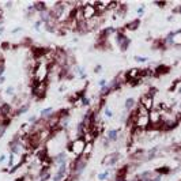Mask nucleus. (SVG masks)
Segmentation results:
<instances>
[{
	"label": "nucleus",
	"mask_w": 181,
	"mask_h": 181,
	"mask_svg": "<svg viewBox=\"0 0 181 181\" xmlns=\"http://www.w3.org/2000/svg\"><path fill=\"white\" fill-rule=\"evenodd\" d=\"M87 161L89 158L86 157H78V158H74L72 161L70 162V176L76 181L79 177L82 176V173L85 172L86 166H87Z\"/></svg>",
	"instance_id": "obj_1"
},
{
	"label": "nucleus",
	"mask_w": 181,
	"mask_h": 181,
	"mask_svg": "<svg viewBox=\"0 0 181 181\" xmlns=\"http://www.w3.org/2000/svg\"><path fill=\"white\" fill-rule=\"evenodd\" d=\"M33 81L37 83H42V82H48L49 78V64L45 61H37V64L33 67Z\"/></svg>",
	"instance_id": "obj_2"
},
{
	"label": "nucleus",
	"mask_w": 181,
	"mask_h": 181,
	"mask_svg": "<svg viewBox=\"0 0 181 181\" xmlns=\"http://www.w3.org/2000/svg\"><path fill=\"white\" fill-rule=\"evenodd\" d=\"M85 149H86V142H85L83 138H76V139H74V140H71L70 144H68L70 153L72 154L75 158L83 157Z\"/></svg>",
	"instance_id": "obj_3"
},
{
	"label": "nucleus",
	"mask_w": 181,
	"mask_h": 181,
	"mask_svg": "<svg viewBox=\"0 0 181 181\" xmlns=\"http://www.w3.org/2000/svg\"><path fill=\"white\" fill-rule=\"evenodd\" d=\"M46 93H48V82L37 83V82L32 81V94L36 100H44Z\"/></svg>",
	"instance_id": "obj_4"
},
{
	"label": "nucleus",
	"mask_w": 181,
	"mask_h": 181,
	"mask_svg": "<svg viewBox=\"0 0 181 181\" xmlns=\"http://www.w3.org/2000/svg\"><path fill=\"white\" fill-rule=\"evenodd\" d=\"M124 30L125 29H123V30H117V33H116V44H117V46H119V49L121 52H125L127 49H128V46L131 45V40L128 38V37L125 36V33H124Z\"/></svg>",
	"instance_id": "obj_5"
},
{
	"label": "nucleus",
	"mask_w": 181,
	"mask_h": 181,
	"mask_svg": "<svg viewBox=\"0 0 181 181\" xmlns=\"http://www.w3.org/2000/svg\"><path fill=\"white\" fill-rule=\"evenodd\" d=\"M83 8V17H85V21H90L93 18L97 17V8L94 6V2H86V4L82 7Z\"/></svg>",
	"instance_id": "obj_6"
},
{
	"label": "nucleus",
	"mask_w": 181,
	"mask_h": 181,
	"mask_svg": "<svg viewBox=\"0 0 181 181\" xmlns=\"http://www.w3.org/2000/svg\"><path fill=\"white\" fill-rule=\"evenodd\" d=\"M120 158H121V155H120L119 151H113L110 154H108L102 159V166H115V165L119 164Z\"/></svg>",
	"instance_id": "obj_7"
},
{
	"label": "nucleus",
	"mask_w": 181,
	"mask_h": 181,
	"mask_svg": "<svg viewBox=\"0 0 181 181\" xmlns=\"http://www.w3.org/2000/svg\"><path fill=\"white\" fill-rule=\"evenodd\" d=\"M14 112L15 110H14V108H12V105H11V104H8V102H2V104H0V115H2V116H4V117L11 120V117L15 116Z\"/></svg>",
	"instance_id": "obj_8"
},
{
	"label": "nucleus",
	"mask_w": 181,
	"mask_h": 181,
	"mask_svg": "<svg viewBox=\"0 0 181 181\" xmlns=\"http://www.w3.org/2000/svg\"><path fill=\"white\" fill-rule=\"evenodd\" d=\"M139 104L143 105L147 110L149 112H151L154 108H155V105H154V98L151 95H149V94H143V95L140 97V101H139Z\"/></svg>",
	"instance_id": "obj_9"
},
{
	"label": "nucleus",
	"mask_w": 181,
	"mask_h": 181,
	"mask_svg": "<svg viewBox=\"0 0 181 181\" xmlns=\"http://www.w3.org/2000/svg\"><path fill=\"white\" fill-rule=\"evenodd\" d=\"M135 127L139 130H149L150 128V117L149 116H136V121H135Z\"/></svg>",
	"instance_id": "obj_10"
},
{
	"label": "nucleus",
	"mask_w": 181,
	"mask_h": 181,
	"mask_svg": "<svg viewBox=\"0 0 181 181\" xmlns=\"http://www.w3.org/2000/svg\"><path fill=\"white\" fill-rule=\"evenodd\" d=\"M51 159H52V165H55L56 168H59L60 165H64V164H67V162H68V157H67V153L66 151H63V153L56 154V155L52 157Z\"/></svg>",
	"instance_id": "obj_11"
},
{
	"label": "nucleus",
	"mask_w": 181,
	"mask_h": 181,
	"mask_svg": "<svg viewBox=\"0 0 181 181\" xmlns=\"http://www.w3.org/2000/svg\"><path fill=\"white\" fill-rule=\"evenodd\" d=\"M105 138H106L110 143H116V142L119 140V138H120V130H119V128L108 130V132H106V135H105Z\"/></svg>",
	"instance_id": "obj_12"
},
{
	"label": "nucleus",
	"mask_w": 181,
	"mask_h": 181,
	"mask_svg": "<svg viewBox=\"0 0 181 181\" xmlns=\"http://www.w3.org/2000/svg\"><path fill=\"white\" fill-rule=\"evenodd\" d=\"M155 176H157L155 170H144L140 174H138V180L139 181H151Z\"/></svg>",
	"instance_id": "obj_13"
},
{
	"label": "nucleus",
	"mask_w": 181,
	"mask_h": 181,
	"mask_svg": "<svg viewBox=\"0 0 181 181\" xmlns=\"http://www.w3.org/2000/svg\"><path fill=\"white\" fill-rule=\"evenodd\" d=\"M136 105H138V102H136V100H135V98H132V97L127 98L125 102H124V110H125L127 113H131L135 108H136Z\"/></svg>",
	"instance_id": "obj_14"
},
{
	"label": "nucleus",
	"mask_w": 181,
	"mask_h": 181,
	"mask_svg": "<svg viewBox=\"0 0 181 181\" xmlns=\"http://www.w3.org/2000/svg\"><path fill=\"white\" fill-rule=\"evenodd\" d=\"M56 115V112H55V109L53 108H44L40 112V119H42V120H49L52 117V116H55Z\"/></svg>",
	"instance_id": "obj_15"
},
{
	"label": "nucleus",
	"mask_w": 181,
	"mask_h": 181,
	"mask_svg": "<svg viewBox=\"0 0 181 181\" xmlns=\"http://www.w3.org/2000/svg\"><path fill=\"white\" fill-rule=\"evenodd\" d=\"M139 26H140V19H139V18H136V19L128 22L124 29H125V30H130V32H135V30L139 29Z\"/></svg>",
	"instance_id": "obj_16"
},
{
	"label": "nucleus",
	"mask_w": 181,
	"mask_h": 181,
	"mask_svg": "<svg viewBox=\"0 0 181 181\" xmlns=\"http://www.w3.org/2000/svg\"><path fill=\"white\" fill-rule=\"evenodd\" d=\"M29 108H30V102H25V104H22L21 106H18V108H17V110H15V116L25 115V113L29 110Z\"/></svg>",
	"instance_id": "obj_17"
},
{
	"label": "nucleus",
	"mask_w": 181,
	"mask_h": 181,
	"mask_svg": "<svg viewBox=\"0 0 181 181\" xmlns=\"http://www.w3.org/2000/svg\"><path fill=\"white\" fill-rule=\"evenodd\" d=\"M173 46H181V30L173 32Z\"/></svg>",
	"instance_id": "obj_18"
},
{
	"label": "nucleus",
	"mask_w": 181,
	"mask_h": 181,
	"mask_svg": "<svg viewBox=\"0 0 181 181\" xmlns=\"http://www.w3.org/2000/svg\"><path fill=\"white\" fill-rule=\"evenodd\" d=\"M169 67L168 66H158L157 68H154V74L157 75V76H159V75H162V74H168L169 72Z\"/></svg>",
	"instance_id": "obj_19"
},
{
	"label": "nucleus",
	"mask_w": 181,
	"mask_h": 181,
	"mask_svg": "<svg viewBox=\"0 0 181 181\" xmlns=\"http://www.w3.org/2000/svg\"><path fill=\"white\" fill-rule=\"evenodd\" d=\"M93 150H94V143H86V149H85L83 157L90 158V157H91V154H93Z\"/></svg>",
	"instance_id": "obj_20"
},
{
	"label": "nucleus",
	"mask_w": 181,
	"mask_h": 181,
	"mask_svg": "<svg viewBox=\"0 0 181 181\" xmlns=\"http://www.w3.org/2000/svg\"><path fill=\"white\" fill-rule=\"evenodd\" d=\"M109 176H110V172H109V169H106V170L98 173V174H97V180L98 181H106V180H109Z\"/></svg>",
	"instance_id": "obj_21"
},
{
	"label": "nucleus",
	"mask_w": 181,
	"mask_h": 181,
	"mask_svg": "<svg viewBox=\"0 0 181 181\" xmlns=\"http://www.w3.org/2000/svg\"><path fill=\"white\" fill-rule=\"evenodd\" d=\"M33 4H34V7H36V10H37V12H38V14L42 12V11H45V10H48L45 2H34Z\"/></svg>",
	"instance_id": "obj_22"
},
{
	"label": "nucleus",
	"mask_w": 181,
	"mask_h": 181,
	"mask_svg": "<svg viewBox=\"0 0 181 181\" xmlns=\"http://www.w3.org/2000/svg\"><path fill=\"white\" fill-rule=\"evenodd\" d=\"M72 70H74L75 72H76L82 79H85V78H86V72H85V70L82 68L81 66H74V67H72Z\"/></svg>",
	"instance_id": "obj_23"
},
{
	"label": "nucleus",
	"mask_w": 181,
	"mask_h": 181,
	"mask_svg": "<svg viewBox=\"0 0 181 181\" xmlns=\"http://www.w3.org/2000/svg\"><path fill=\"white\" fill-rule=\"evenodd\" d=\"M155 172L158 173V174L164 176V174H168V173H170V169H169L168 166H162V168H158V169H155Z\"/></svg>",
	"instance_id": "obj_24"
},
{
	"label": "nucleus",
	"mask_w": 181,
	"mask_h": 181,
	"mask_svg": "<svg viewBox=\"0 0 181 181\" xmlns=\"http://www.w3.org/2000/svg\"><path fill=\"white\" fill-rule=\"evenodd\" d=\"M81 105L83 106H89L90 105V98L85 95V93H82V97H81Z\"/></svg>",
	"instance_id": "obj_25"
},
{
	"label": "nucleus",
	"mask_w": 181,
	"mask_h": 181,
	"mask_svg": "<svg viewBox=\"0 0 181 181\" xmlns=\"http://www.w3.org/2000/svg\"><path fill=\"white\" fill-rule=\"evenodd\" d=\"M26 12H27V15L30 17V15H34V14H38L37 12V10H36V7H34V4H30V6H27V8H26Z\"/></svg>",
	"instance_id": "obj_26"
},
{
	"label": "nucleus",
	"mask_w": 181,
	"mask_h": 181,
	"mask_svg": "<svg viewBox=\"0 0 181 181\" xmlns=\"http://www.w3.org/2000/svg\"><path fill=\"white\" fill-rule=\"evenodd\" d=\"M135 61H138V63H147V61H149V57H146V56H135Z\"/></svg>",
	"instance_id": "obj_27"
},
{
	"label": "nucleus",
	"mask_w": 181,
	"mask_h": 181,
	"mask_svg": "<svg viewBox=\"0 0 181 181\" xmlns=\"http://www.w3.org/2000/svg\"><path fill=\"white\" fill-rule=\"evenodd\" d=\"M6 94L7 95H10V97H15V89L12 87V86H10V87H7L6 89Z\"/></svg>",
	"instance_id": "obj_28"
},
{
	"label": "nucleus",
	"mask_w": 181,
	"mask_h": 181,
	"mask_svg": "<svg viewBox=\"0 0 181 181\" xmlns=\"http://www.w3.org/2000/svg\"><path fill=\"white\" fill-rule=\"evenodd\" d=\"M104 116H105V117H108V119H112L113 117V112L109 108H104Z\"/></svg>",
	"instance_id": "obj_29"
},
{
	"label": "nucleus",
	"mask_w": 181,
	"mask_h": 181,
	"mask_svg": "<svg viewBox=\"0 0 181 181\" xmlns=\"http://www.w3.org/2000/svg\"><path fill=\"white\" fill-rule=\"evenodd\" d=\"M144 8H146V6H144V4H142V6L136 10V14L139 15V17H143V15H144Z\"/></svg>",
	"instance_id": "obj_30"
},
{
	"label": "nucleus",
	"mask_w": 181,
	"mask_h": 181,
	"mask_svg": "<svg viewBox=\"0 0 181 181\" xmlns=\"http://www.w3.org/2000/svg\"><path fill=\"white\" fill-rule=\"evenodd\" d=\"M157 93H158V90H157L155 87H150V89H149V91H147V94H149V95H151L153 98H154V95H155Z\"/></svg>",
	"instance_id": "obj_31"
},
{
	"label": "nucleus",
	"mask_w": 181,
	"mask_h": 181,
	"mask_svg": "<svg viewBox=\"0 0 181 181\" xmlns=\"http://www.w3.org/2000/svg\"><path fill=\"white\" fill-rule=\"evenodd\" d=\"M106 85H108V81H106V79H100V81H98V86H100L101 89L105 87Z\"/></svg>",
	"instance_id": "obj_32"
},
{
	"label": "nucleus",
	"mask_w": 181,
	"mask_h": 181,
	"mask_svg": "<svg viewBox=\"0 0 181 181\" xmlns=\"http://www.w3.org/2000/svg\"><path fill=\"white\" fill-rule=\"evenodd\" d=\"M41 25H42V22H41V21L38 19V21H37L36 23H34V30H37V32H40V30H41Z\"/></svg>",
	"instance_id": "obj_33"
},
{
	"label": "nucleus",
	"mask_w": 181,
	"mask_h": 181,
	"mask_svg": "<svg viewBox=\"0 0 181 181\" xmlns=\"http://www.w3.org/2000/svg\"><path fill=\"white\" fill-rule=\"evenodd\" d=\"M154 4L158 6V7H166L168 2H154Z\"/></svg>",
	"instance_id": "obj_34"
},
{
	"label": "nucleus",
	"mask_w": 181,
	"mask_h": 181,
	"mask_svg": "<svg viewBox=\"0 0 181 181\" xmlns=\"http://www.w3.org/2000/svg\"><path fill=\"white\" fill-rule=\"evenodd\" d=\"M101 71H102V66H101V64H97L95 68H94V72H95V74H100Z\"/></svg>",
	"instance_id": "obj_35"
},
{
	"label": "nucleus",
	"mask_w": 181,
	"mask_h": 181,
	"mask_svg": "<svg viewBox=\"0 0 181 181\" xmlns=\"http://www.w3.org/2000/svg\"><path fill=\"white\" fill-rule=\"evenodd\" d=\"M173 12H174V14H181V4L174 7V8H173Z\"/></svg>",
	"instance_id": "obj_36"
},
{
	"label": "nucleus",
	"mask_w": 181,
	"mask_h": 181,
	"mask_svg": "<svg viewBox=\"0 0 181 181\" xmlns=\"http://www.w3.org/2000/svg\"><path fill=\"white\" fill-rule=\"evenodd\" d=\"M151 181H162V176H161V174H158V173H157V176L154 177V179H153Z\"/></svg>",
	"instance_id": "obj_37"
},
{
	"label": "nucleus",
	"mask_w": 181,
	"mask_h": 181,
	"mask_svg": "<svg viewBox=\"0 0 181 181\" xmlns=\"http://www.w3.org/2000/svg\"><path fill=\"white\" fill-rule=\"evenodd\" d=\"M6 7L7 8H11L12 7V2H6Z\"/></svg>",
	"instance_id": "obj_38"
},
{
	"label": "nucleus",
	"mask_w": 181,
	"mask_h": 181,
	"mask_svg": "<svg viewBox=\"0 0 181 181\" xmlns=\"http://www.w3.org/2000/svg\"><path fill=\"white\" fill-rule=\"evenodd\" d=\"M4 82H6V76L3 75V76H0V85H3Z\"/></svg>",
	"instance_id": "obj_39"
},
{
	"label": "nucleus",
	"mask_w": 181,
	"mask_h": 181,
	"mask_svg": "<svg viewBox=\"0 0 181 181\" xmlns=\"http://www.w3.org/2000/svg\"><path fill=\"white\" fill-rule=\"evenodd\" d=\"M6 158H7L6 155H0V164H3V162L6 161Z\"/></svg>",
	"instance_id": "obj_40"
},
{
	"label": "nucleus",
	"mask_w": 181,
	"mask_h": 181,
	"mask_svg": "<svg viewBox=\"0 0 181 181\" xmlns=\"http://www.w3.org/2000/svg\"><path fill=\"white\" fill-rule=\"evenodd\" d=\"M21 30H22V27H15L12 30V33H18V32H21Z\"/></svg>",
	"instance_id": "obj_41"
},
{
	"label": "nucleus",
	"mask_w": 181,
	"mask_h": 181,
	"mask_svg": "<svg viewBox=\"0 0 181 181\" xmlns=\"http://www.w3.org/2000/svg\"><path fill=\"white\" fill-rule=\"evenodd\" d=\"M3 32H4V27H3V26H2V27H0V34H2Z\"/></svg>",
	"instance_id": "obj_42"
},
{
	"label": "nucleus",
	"mask_w": 181,
	"mask_h": 181,
	"mask_svg": "<svg viewBox=\"0 0 181 181\" xmlns=\"http://www.w3.org/2000/svg\"><path fill=\"white\" fill-rule=\"evenodd\" d=\"M179 93H180V94H181V87H179Z\"/></svg>",
	"instance_id": "obj_43"
}]
</instances>
